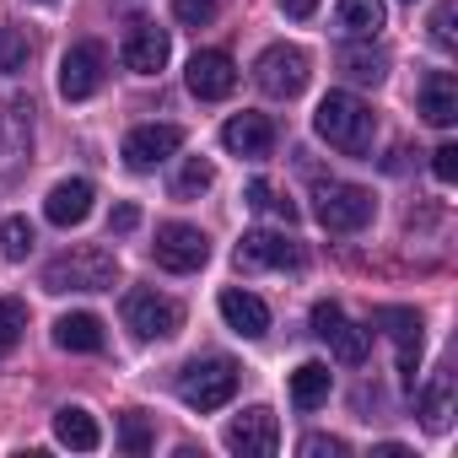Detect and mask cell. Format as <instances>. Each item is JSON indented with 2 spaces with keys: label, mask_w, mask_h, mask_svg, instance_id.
Wrapping results in <instances>:
<instances>
[{
  "label": "cell",
  "mask_w": 458,
  "mask_h": 458,
  "mask_svg": "<svg viewBox=\"0 0 458 458\" xmlns=\"http://www.w3.org/2000/svg\"><path fill=\"white\" fill-rule=\"evenodd\" d=\"M372 324L394 340V351H399V372H404V383L415 388V367H420V313H415V308H377Z\"/></svg>",
  "instance_id": "cell-15"
},
{
  "label": "cell",
  "mask_w": 458,
  "mask_h": 458,
  "mask_svg": "<svg viewBox=\"0 0 458 458\" xmlns=\"http://www.w3.org/2000/svg\"><path fill=\"white\" fill-rule=\"evenodd\" d=\"M243 199H249V205H254V210H270V216H281V221H297V205H292V199H286V194H276V189H270V183H265V178H254V183H249V194H243Z\"/></svg>",
  "instance_id": "cell-31"
},
{
  "label": "cell",
  "mask_w": 458,
  "mask_h": 458,
  "mask_svg": "<svg viewBox=\"0 0 458 458\" xmlns=\"http://www.w3.org/2000/svg\"><path fill=\"white\" fill-rule=\"evenodd\" d=\"M302 458H340L345 453V442L340 437H324V431H313V437H302V447H297Z\"/></svg>",
  "instance_id": "cell-34"
},
{
  "label": "cell",
  "mask_w": 458,
  "mask_h": 458,
  "mask_svg": "<svg viewBox=\"0 0 458 458\" xmlns=\"http://www.w3.org/2000/svg\"><path fill=\"white\" fill-rule=\"evenodd\" d=\"M55 345L60 351H76V356H98L103 351V318L98 313H65L55 324Z\"/></svg>",
  "instance_id": "cell-21"
},
{
  "label": "cell",
  "mask_w": 458,
  "mask_h": 458,
  "mask_svg": "<svg viewBox=\"0 0 458 458\" xmlns=\"http://www.w3.org/2000/svg\"><path fill=\"white\" fill-rule=\"evenodd\" d=\"M135 226H140V210H135V205H119V210L108 216V233H119V238L135 233Z\"/></svg>",
  "instance_id": "cell-37"
},
{
  "label": "cell",
  "mask_w": 458,
  "mask_h": 458,
  "mask_svg": "<svg viewBox=\"0 0 458 458\" xmlns=\"http://www.w3.org/2000/svg\"><path fill=\"white\" fill-rule=\"evenodd\" d=\"M151 420L140 415V410H130V415H119V447L124 453H151Z\"/></svg>",
  "instance_id": "cell-32"
},
{
  "label": "cell",
  "mask_w": 458,
  "mask_h": 458,
  "mask_svg": "<svg viewBox=\"0 0 458 458\" xmlns=\"http://www.w3.org/2000/svg\"><path fill=\"white\" fill-rule=\"evenodd\" d=\"M119 259L108 249H71L44 265V292H114Z\"/></svg>",
  "instance_id": "cell-2"
},
{
  "label": "cell",
  "mask_w": 458,
  "mask_h": 458,
  "mask_svg": "<svg viewBox=\"0 0 458 458\" xmlns=\"http://www.w3.org/2000/svg\"><path fill=\"white\" fill-rule=\"evenodd\" d=\"M367 44H372V38L345 44V49H340V71H345L351 81H372V87H377V81H383V71H388V60H383L377 49H367Z\"/></svg>",
  "instance_id": "cell-25"
},
{
  "label": "cell",
  "mask_w": 458,
  "mask_h": 458,
  "mask_svg": "<svg viewBox=\"0 0 458 458\" xmlns=\"http://www.w3.org/2000/svg\"><path fill=\"white\" fill-rule=\"evenodd\" d=\"M33 157V103L6 98L0 103V173H17Z\"/></svg>",
  "instance_id": "cell-12"
},
{
  "label": "cell",
  "mask_w": 458,
  "mask_h": 458,
  "mask_svg": "<svg viewBox=\"0 0 458 458\" xmlns=\"http://www.w3.org/2000/svg\"><path fill=\"white\" fill-rule=\"evenodd\" d=\"M92 183L87 178H60L55 189H49V199H44V216L55 221V226H81L87 216H92Z\"/></svg>",
  "instance_id": "cell-19"
},
{
  "label": "cell",
  "mask_w": 458,
  "mask_h": 458,
  "mask_svg": "<svg viewBox=\"0 0 458 458\" xmlns=\"http://www.w3.org/2000/svg\"><path fill=\"white\" fill-rule=\"evenodd\" d=\"M420 420H426L431 431H447V420H453V377H447V372H437L431 388L420 394Z\"/></svg>",
  "instance_id": "cell-26"
},
{
  "label": "cell",
  "mask_w": 458,
  "mask_h": 458,
  "mask_svg": "<svg viewBox=\"0 0 458 458\" xmlns=\"http://www.w3.org/2000/svg\"><path fill=\"white\" fill-rule=\"evenodd\" d=\"M431 38H437L442 49H453V0H442V6H437V17H431Z\"/></svg>",
  "instance_id": "cell-36"
},
{
  "label": "cell",
  "mask_w": 458,
  "mask_h": 458,
  "mask_svg": "<svg viewBox=\"0 0 458 458\" xmlns=\"http://www.w3.org/2000/svg\"><path fill=\"white\" fill-rule=\"evenodd\" d=\"M33 243H38V233H33V221H28V216L0 221V254H6V259H28Z\"/></svg>",
  "instance_id": "cell-27"
},
{
  "label": "cell",
  "mask_w": 458,
  "mask_h": 458,
  "mask_svg": "<svg viewBox=\"0 0 458 458\" xmlns=\"http://www.w3.org/2000/svg\"><path fill=\"white\" fill-rule=\"evenodd\" d=\"M329 388H335L329 361H302V367L292 372V404H297V410H318V404L329 399Z\"/></svg>",
  "instance_id": "cell-24"
},
{
  "label": "cell",
  "mask_w": 458,
  "mask_h": 458,
  "mask_svg": "<svg viewBox=\"0 0 458 458\" xmlns=\"http://www.w3.org/2000/svg\"><path fill=\"white\" fill-rule=\"evenodd\" d=\"M281 12H286L292 22H308V17L318 12V0H281Z\"/></svg>",
  "instance_id": "cell-38"
},
{
  "label": "cell",
  "mask_w": 458,
  "mask_h": 458,
  "mask_svg": "<svg viewBox=\"0 0 458 458\" xmlns=\"http://www.w3.org/2000/svg\"><path fill=\"white\" fill-rule=\"evenodd\" d=\"M313 130H318V140H329L335 151L361 157V151H372L377 119H372V108H367L356 92H324L318 108H313Z\"/></svg>",
  "instance_id": "cell-1"
},
{
  "label": "cell",
  "mask_w": 458,
  "mask_h": 458,
  "mask_svg": "<svg viewBox=\"0 0 458 458\" xmlns=\"http://www.w3.org/2000/svg\"><path fill=\"white\" fill-rule=\"evenodd\" d=\"M221 146L233 157H243V162H265L276 151V124L265 114H233L221 124Z\"/></svg>",
  "instance_id": "cell-17"
},
{
  "label": "cell",
  "mask_w": 458,
  "mask_h": 458,
  "mask_svg": "<svg viewBox=\"0 0 458 458\" xmlns=\"http://www.w3.org/2000/svg\"><path fill=\"white\" fill-rule=\"evenodd\" d=\"M173 17L183 28H205V22H216V0H173Z\"/></svg>",
  "instance_id": "cell-33"
},
{
  "label": "cell",
  "mask_w": 458,
  "mask_h": 458,
  "mask_svg": "<svg viewBox=\"0 0 458 458\" xmlns=\"http://www.w3.org/2000/svg\"><path fill=\"white\" fill-rule=\"evenodd\" d=\"M238 265H249V270H302V249L286 238V233H243V243H238Z\"/></svg>",
  "instance_id": "cell-16"
},
{
  "label": "cell",
  "mask_w": 458,
  "mask_h": 458,
  "mask_svg": "<svg viewBox=\"0 0 458 458\" xmlns=\"http://www.w3.org/2000/svg\"><path fill=\"white\" fill-rule=\"evenodd\" d=\"M183 76H189V92L199 103H221V98H233V87H238V65H233V55H221V49H199Z\"/></svg>",
  "instance_id": "cell-13"
},
{
  "label": "cell",
  "mask_w": 458,
  "mask_h": 458,
  "mask_svg": "<svg viewBox=\"0 0 458 458\" xmlns=\"http://www.w3.org/2000/svg\"><path fill=\"white\" fill-rule=\"evenodd\" d=\"M124 329L135 340H173L183 329V308L173 297H162V292L135 286V292H124Z\"/></svg>",
  "instance_id": "cell-5"
},
{
  "label": "cell",
  "mask_w": 458,
  "mask_h": 458,
  "mask_svg": "<svg viewBox=\"0 0 458 458\" xmlns=\"http://www.w3.org/2000/svg\"><path fill=\"white\" fill-rule=\"evenodd\" d=\"M210 183H216V167H210L205 157H189V162L178 167V178H173V194H178V199H194V194H205Z\"/></svg>",
  "instance_id": "cell-28"
},
{
  "label": "cell",
  "mask_w": 458,
  "mask_h": 458,
  "mask_svg": "<svg viewBox=\"0 0 458 458\" xmlns=\"http://www.w3.org/2000/svg\"><path fill=\"white\" fill-rule=\"evenodd\" d=\"M173 55V38L167 28H157L151 17H130L124 22V38H119V60L135 71V76H157Z\"/></svg>",
  "instance_id": "cell-9"
},
{
  "label": "cell",
  "mask_w": 458,
  "mask_h": 458,
  "mask_svg": "<svg viewBox=\"0 0 458 458\" xmlns=\"http://www.w3.org/2000/svg\"><path fill=\"white\" fill-rule=\"evenodd\" d=\"M308 76H313V60H308V49H297V44H270V49L254 60L259 92H265V98H281V103H292V98L308 87Z\"/></svg>",
  "instance_id": "cell-4"
},
{
  "label": "cell",
  "mask_w": 458,
  "mask_h": 458,
  "mask_svg": "<svg viewBox=\"0 0 458 458\" xmlns=\"http://www.w3.org/2000/svg\"><path fill=\"white\" fill-rule=\"evenodd\" d=\"M178 146H183V130H178V124H135V130L124 135V162H130L135 173H151V167H162Z\"/></svg>",
  "instance_id": "cell-14"
},
{
  "label": "cell",
  "mask_w": 458,
  "mask_h": 458,
  "mask_svg": "<svg viewBox=\"0 0 458 458\" xmlns=\"http://www.w3.org/2000/svg\"><path fill=\"white\" fill-rule=\"evenodd\" d=\"M205 259H210V238L199 233V226H189V221L157 226V265H162V270L194 276V270H205Z\"/></svg>",
  "instance_id": "cell-8"
},
{
  "label": "cell",
  "mask_w": 458,
  "mask_h": 458,
  "mask_svg": "<svg viewBox=\"0 0 458 458\" xmlns=\"http://www.w3.org/2000/svg\"><path fill=\"white\" fill-rule=\"evenodd\" d=\"M313 335L329 345L335 361H345V367H361V361H367V329H356V324L340 313V302H318V308H313Z\"/></svg>",
  "instance_id": "cell-10"
},
{
  "label": "cell",
  "mask_w": 458,
  "mask_h": 458,
  "mask_svg": "<svg viewBox=\"0 0 458 458\" xmlns=\"http://www.w3.org/2000/svg\"><path fill=\"white\" fill-rule=\"evenodd\" d=\"M340 33L345 38H377L383 33V22H388V12H383V0H340Z\"/></svg>",
  "instance_id": "cell-23"
},
{
  "label": "cell",
  "mask_w": 458,
  "mask_h": 458,
  "mask_svg": "<svg viewBox=\"0 0 458 458\" xmlns=\"http://www.w3.org/2000/svg\"><path fill=\"white\" fill-rule=\"evenodd\" d=\"M221 442L233 447V453H243V458H270L281 447V420H276V410L254 404V410H243L233 426L221 431Z\"/></svg>",
  "instance_id": "cell-11"
},
{
  "label": "cell",
  "mask_w": 458,
  "mask_h": 458,
  "mask_svg": "<svg viewBox=\"0 0 458 458\" xmlns=\"http://www.w3.org/2000/svg\"><path fill=\"white\" fill-rule=\"evenodd\" d=\"M313 210H318V221L329 226V233H361V226L372 221V210H377V199L361 183H324Z\"/></svg>",
  "instance_id": "cell-6"
},
{
  "label": "cell",
  "mask_w": 458,
  "mask_h": 458,
  "mask_svg": "<svg viewBox=\"0 0 458 458\" xmlns=\"http://www.w3.org/2000/svg\"><path fill=\"white\" fill-rule=\"evenodd\" d=\"M55 442H60V447H76V453H92V447L103 442V431H98V420H92L81 404H65V410L55 415Z\"/></svg>",
  "instance_id": "cell-22"
},
{
  "label": "cell",
  "mask_w": 458,
  "mask_h": 458,
  "mask_svg": "<svg viewBox=\"0 0 458 458\" xmlns=\"http://www.w3.org/2000/svg\"><path fill=\"white\" fill-rule=\"evenodd\" d=\"M238 394V361L233 356H205V361H189L183 377H178V399L199 415L221 410L226 399Z\"/></svg>",
  "instance_id": "cell-3"
},
{
  "label": "cell",
  "mask_w": 458,
  "mask_h": 458,
  "mask_svg": "<svg viewBox=\"0 0 458 458\" xmlns=\"http://www.w3.org/2000/svg\"><path fill=\"white\" fill-rule=\"evenodd\" d=\"M431 173H437V183H453V178H458V146H453V140L431 151Z\"/></svg>",
  "instance_id": "cell-35"
},
{
  "label": "cell",
  "mask_w": 458,
  "mask_h": 458,
  "mask_svg": "<svg viewBox=\"0 0 458 458\" xmlns=\"http://www.w3.org/2000/svg\"><path fill=\"white\" fill-rule=\"evenodd\" d=\"M103 71H108V49H103L98 38L71 44L65 60H60V98H65V103H87V98L103 87Z\"/></svg>",
  "instance_id": "cell-7"
},
{
  "label": "cell",
  "mask_w": 458,
  "mask_h": 458,
  "mask_svg": "<svg viewBox=\"0 0 458 458\" xmlns=\"http://www.w3.org/2000/svg\"><path fill=\"white\" fill-rule=\"evenodd\" d=\"M22 329H28V302L0 297V356H12V351H17Z\"/></svg>",
  "instance_id": "cell-29"
},
{
  "label": "cell",
  "mask_w": 458,
  "mask_h": 458,
  "mask_svg": "<svg viewBox=\"0 0 458 458\" xmlns=\"http://www.w3.org/2000/svg\"><path fill=\"white\" fill-rule=\"evenodd\" d=\"M216 308H221V318L233 324L243 340H265V335H270V308H265L254 292H243V286H226Z\"/></svg>",
  "instance_id": "cell-18"
},
{
  "label": "cell",
  "mask_w": 458,
  "mask_h": 458,
  "mask_svg": "<svg viewBox=\"0 0 458 458\" xmlns=\"http://www.w3.org/2000/svg\"><path fill=\"white\" fill-rule=\"evenodd\" d=\"M420 114H426V124H437V130H447V124L458 119V81H453V71H431V76L420 81Z\"/></svg>",
  "instance_id": "cell-20"
},
{
  "label": "cell",
  "mask_w": 458,
  "mask_h": 458,
  "mask_svg": "<svg viewBox=\"0 0 458 458\" xmlns=\"http://www.w3.org/2000/svg\"><path fill=\"white\" fill-rule=\"evenodd\" d=\"M28 55H33V44L22 28H0V76H17L28 65Z\"/></svg>",
  "instance_id": "cell-30"
}]
</instances>
